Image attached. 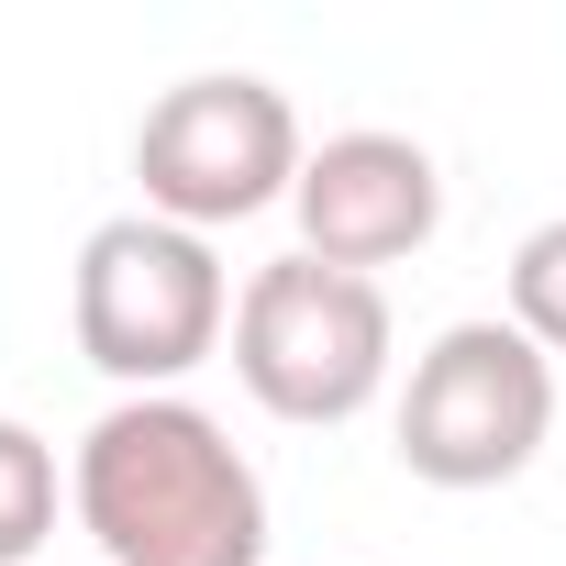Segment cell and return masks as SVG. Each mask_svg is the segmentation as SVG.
<instances>
[{
    "instance_id": "6da1fadb",
    "label": "cell",
    "mask_w": 566,
    "mask_h": 566,
    "mask_svg": "<svg viewBox=\"0 0 566 566\" xmlns=\"http://www.w3.org/2000/svg\"><path fill=\"white\" fill-rule=\"evenodd\" d=\"M101 566H266V478L200 400H112L67 467Z\"/></svg>"
},
{
    "instance_id": "7a4b0ae2",
    "label": "cell",
    "mask_w": 566,
    "mask_h": 566,
    "mask_svg": "<svg viewBox=\"0 0 566 566\" xmlns=\"http://www.w3.org/2000/svg\"><path fill=\"white\" fill-rule=\"evenodd\" d=\"M78 356L101 378H123L134 400H167L233 323V277L211 255V233H178L156 211H123L78 244Z\"/></svg>"
},
{
    "instance_id": "3957f363",
    "label": "cell",
    "mask_w": 566,
    "mask_h": 566,
    "mask_svg": "<svg viewBox=\"0 0 566 566\" xmlns=\"http://www.w3.org/2000/svg\"><path fill=\"white\" fill-rule=\"evenodd\" d=\"M233 378L277 422H356L389 389V290L323 255H277L233 301Z\"/></svg>"
},
{
    "instance_id": "277c9868",
    "label": "cell",
    "mask_w": 566,
    "mask_h": 566,
    "mask_svg": "<svg viewBox=\"0 0 566 566\" xmlns=\"http://www.w3.org/2000/svg\"><path fill=\"white\" fill-rule=\"evenodd\" d=\"M555 433V356L522 323H444L400 389V467L422 489H500Z\"/></svg>"
},
{
    "instance_id": "5b68a950",
    "label": "cell",
    "mask_w": 566,
    "mask_h": 566,
    "mask_svg": "<svg viewBox=\"0 0 566 566\" xmlns=\"http://www.w3.org/2000/svg\"><path fill=\"white\" fill-rule=\"evenodd\" d=\"M301 112L290 90H266L244 67L222 78H178L156 90V112L134 123V178H145V211L178 222V233H222V222H255L266 200L301 189Z\"/></svg>"
},
{
    "instance_id": "8992f818",
    "label": "cell",
    "mask_w": 566,
    "mask_h": 566,
    "mask_svg": "<svg viewBox=\"0 0 566 566\" xmlns=\"http://www.w3.org/2000/svg\"><path fill=\"white\" fill-rule=\"evenodd\" d=\"M290 211H301V255L367 277V266H400V255L433 244L444 178H433V156H422L411 134H378V123H367V134H334V145L301 156Z\"/></svg>"
},
{
    "instance_id": "52a82bcc",
    "label": "cell",
    "mask_w": 566,
    "mask_h": 566,
    "mask_svg": "<svg viewBox=\"0 0 566 566\" xmlns=\"http://www.w3.org/2000/svg\"><path fill=\"white\" fill-rule=\"evenodd\" d=\"M56 544V444L0 411V566H45Z\"/></svg>"
},
{
    "instance_id": "ba28073f",
    "label": "cell",
    "mask_w": 566,
    "mask_h": 566,
    "mask_svg": "<svg viewBox=\"0 0 566 566\" xmlns=\"http://www.w3.org/2000/svg\"><path fill=\"white\" fill-rule=\"evenodd\" d=\"M511 323H522L544 356H566V211L511 244Z\"/></svg>"
}]
</instances>
